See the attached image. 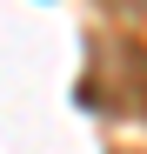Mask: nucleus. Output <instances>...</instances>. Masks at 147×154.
Segmentation results:
<instances>
[{"mask_svg": "<svg viewBox=\"0 0 147 154\" xmlns=\"http://www.w3.org/2000/svg\"><path fill=\"white\" fill-rule=\"evenodd\" d=\"M114 7H127V14H147V0H114Z\"/></svg>", "mask_w": 147, "mask_h": 154, "instance_id": "nucleus-1", "label": "nucleus"}]
</instances>
